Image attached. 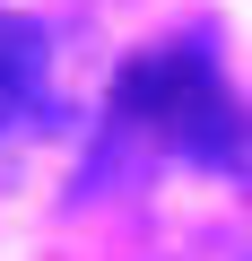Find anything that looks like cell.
<instances>
[{
	"mask_svg": "<svg viewBox=\"0 0 252 261\" xmlns=\"http://www.w3.org/2000/svg\"><path fill=\"white\" fill-rule=\"evenodd\" d=\"M35 96H44V27L0 9V130L18 113H35Z\"/></svg>",
	"mask_w": 252,
	"mask_h": 261,
	"instance_id": "7a4b0ae2",
	"label": "cell"
},
{
	"mask_svg": "<svg viewBox=\"0 0 252 261\" xmlns=\"http://www.w3.org/2000/svg\"><path fill=\"white\" fill-rule=\"evenodd\" d=\"M113 122L131 130V140H148V148H174V157H209V166L243 157V105L226 96L209 35L148 44L113 79Z\"/></svg>",
	"mask_w": 252,
	"mask_h": 261,
	"instance_id": "6da1fadb",
	"label": "cell"
}]
</instances>
